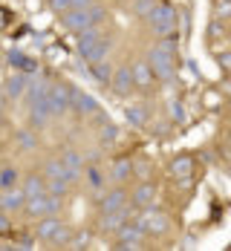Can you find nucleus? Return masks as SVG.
<instances>
[{"instance_id": "obj_1", "label": "nucleus", "mask_w": 231, "mask_h": 251, "mask_svg": "<svg viewBox=\"0 0 231 251\" xmlns=\"http://www.w3.org/2000/svg\"><path fill=\"white\" fill-rule=\"evenodd\" d=\"M78 52H81V58L84 61H102L104 55L110 52V38L102 35V32H96V29H84L81 32V38H78Z\"/></svg>"}, {"instance_id": "obj_2", "label": "nucleus", "mask_w": 231, "mask_h": 251, "mask_svg": "<svg viewBox=\"0 0 231 251\" xmlns=\"http://www.w3.org/2000/svg\"><path fill=\"white\" fill-rule=\"evenodd\" d=\"M151 67H154L156 78H162V81H171L174 78V44H159V47H154V52H151Z\"/></svg>"}, {"instance_id": "obj_3", "label": "nucleus", "mask_w": 231, "mask_h": 251, "mask_svg": "<svg viewBox=\"0 0 231 251\" xmlns=\"http://www.w3.org/2000/svg\"><path fill=\"white\" fill-rule=\"evenodd\" d=\"M148 24L154 29L156 35H171L174 29H177V15H174V9L171 6H159L156 3L154 9H151V15H148Z\"/></svg>"}, {"instance_id": "obj_4", "label": "nucleus", "mask_w": 231, "mask_h": 251, "mask_svg": "<svg viewBox=\"0 0 231 251\" xmlns=\"http://www.w3.org/2000/svg\"><path fill=\"white\" fill-rule=\"evenodd\" d=\"M76 101V90H70L67 84H52L50 87V110L52 116H64Z\"/></svg>"}, {"instance_id": "obj_5", "label": "nucleus", "mask_w": 231, "mask_h": 251, "mask_svg": "<svg viewBox=\"0 0 231 251\" xmlns=\"http://www.w3.org/2000/svg\"><path fill=\"white\" fill-rule=\"evenodd\" d=\"M136 226L142 228V231H148V234H154V237H162V234L171 228V223H168L165 214H159V211H154V208H148L145 214L136 217Z\"/></svg>"}, {"instance_id": "obj_6", "label": "nucleus", "mask_w": 231, "mask_h": 251, "mask_svg": "<svg viewBox=\"0 0 231 251\" xmlns=\"http://www.w3.org/2000/svg\"><path fill=\"white\" fill-rule=\"evenodd\" d=\"M58 205H61V200L55 194H38V197H29L26 200V211L32 217H50V214L58 211Z\"/></svg>"}, {"instance_id": "obj_7", "label": "nucleus", "mask_w": 231, "mask_h": 251, "mask_svg": "<svg viewBox=\"0 0 231 251\" xmlns=\"http://www.w3.org/2000/svg\"><path fill=\"white\" fill-rule=\"evenodd\" d=\"M61 24L67 29H73V32H84V29L93 26V15H90V9H70V12H64Z\"/></svg>"}, {"instance_id": "obj_8", "label": "nucleus", "mask_w": 231, "mask_h": 251, "mask_svg": "<svg viewBox=\"0 0 231 251\" xmlns=\"http://www.w3.org/2000/svg\"><path fill=\"white\" fill-rule=\"evenodd\" d=\"M110 87H113V93L116 96H130L133 93V87H136V81H133V70L130 67H119L116 73H113V81H110Z\"/></svg>"}, {"instance_id": "obj_9", "label": "nucleus", "mask_w": 231, "mask_h": 251, "mask_svg": "<svg viewBox=\"0 0 231 251\" xmlns=\"http://www.w3.org/2000/svg\"><path fill=\"white\" fill-rule=\"evenodd\" d=\"M130 70H133V81H136L139 90H151L154 87L156 73H154V67H151V61H133Z\"/></svg>"}, {"instance_id": "obj_10", "label": "nucleus", "mask_w": 231, "mask_h": 251, "mask_svg": "<svg viewBox=\"0 0 231 251\" xmlns=\"http://www.w3.org/2000/svg\"><path fill=\"white\" fill-rule=\"evenodd\" d=\"M61 228H64V223H61L55 214H50V217H41L35 234H38V240H50V243H55V237L61 234Z\"/></svg>"}, {"instance_id": "obj_11", "label": "nucleus", "mask_w": 231, "mask_h": 251, "mask_svg": "<svg viewBox=\"0 0 231 251\" xmlns=\"http://www.w3.org/2000/svg\"><path fill=\"white\" fill-rule=\"evenodd\" d=\"M26 200H29L26 191L15 185V188H6V191H3V197H0V208H3V211H18V208H24Z\"/></svg>"}, {"instance_id": "obj_12", "label": "nucleus", "mask_w": 231, "mask_h": 251, "mask_svg": "<svg viewBox=\"0 0 231 251\" xmlns=\"http://www.w3.org/2000/svg\"><path fill=\"white\" fill-rule=\"evenodd\" d=\"M171 174L177 176L180 185H188V182H191V174H194V159H191V156H177V159L171 162Z\"/></svg>"}, {"instance_id": "obj_13", "label": "nucleus", "mask_w": 231, "mask_h": 251, "mask_svg": "<svg viewBox=\"0 0 231 251\" xmlns=\"http://www.w3.org/2000/svg\"><path fill=\"white\" fill-rule=\"evenodd\" d=\"M61 162H64V168H67V179H70V182H76L78 176L84 174V159H81V153L64 151L61 153Z\"/></svg>"}, {"instance_id": "obj_14", "label": "nucleus", "mask_w": 231, "mask_h": 251, "mask_svg": "<svg viewBox=\"0 0 231 251\" xmlns=\"http://www.w3.org/2000/svg\"><path fill=\"white\" fill-rule=\"evenodd\" d=\"M154 202H156V185L142 182V185L133 191V205H136V208H154Z\"/></svg>"}, {"instance_id": "obj_15", "label": "nucleus", "mask_w": 231, "mask_h": 251, "mask_svg": "<svg viewBox=\"0 0 231 251\" xmlns=\"http://www.w3.org/2000/svg\"><path fill=\"white\" fill-rule=\"evenodd\" d=\"M128 205V194L122 191V188H116V191H110L107 197L102 200V214H113V211H122Z\"/></svg>"}, {"instance_id": "obj_16", "label": "nucleus", "mask_w": 231, "mask_h": 251, "mask_svg": "<svg viewBox=\"0 0 231 251\" xmlns=\"http://www.w3.org/2000/svg\"><path fill=\"white\" fill-rule=\"evenodd\" d=\"M76 110L84 113V116H93L99 110V101L93 99V96H87V93H76Z\"/></svg>"}, {"instance_id": "obj_17", "label": "nucleus", "mask_w": 231, "mask_h": 251, "mask_svg": "<svg viewBox=\"0 0 231 251\" xmlns=\"http://www.w3.org/2000/svg\"><path fill=\"white\" fill-rule=\"evenodd\" d=\"M24 191H26V197H38V194H47V182H44V176L32 174V176H29V179L24 182Z\"/></svg>"}, {"instance_id": "obj_18", "label": "nucleus", "mask_w": 231, "mask_h": 251, "mask_svg": "<svg viewBox=\"0 0 231 251\" xmlns=\"http://www.w3.org/2000/svg\"><path fill=\"white\" fill-rule=\"evenodd\" d=\"M47 93H50V87H47V81H32L29 87H26V96L32 104H38V101L47 99Z\"/></svg>"}, {"instance_id": "obj_19", "label": "nucleus", "mask_w": 231, "mask_h": 251, "mask_svg": "<svg viewBox=\"0 0 231 251\" xmlns=\"http://www.w3.org/2000/svg\"><path fill=\"white\" fill-rule=\"evenodd\" d=\"M90 73L99 78L102 84H110V81H113V70H110V64H104V61H93V64H90Z\"/></svg>"}, {"instance_id": "obj_20", "label": "nucleus", "mask_w": 231, "mask_h": 251, "mask_svg": "<svg viewBox=\"0 0 231 251\" xmlns=\"http://www.w3.org/2000/svg\"><path fill=\"white\" fill-rule=\"evenodd\" d=\"M26 87H29V84H26V75H12L9 84H6V93H9L12 99H18V96L26 93Z\"/></svg>"}, {"instance_id": "obj_21", "label": "nucleus", "mask_w": 231, "mask_h": 251, "mask_svg": "<svg viewBox=\"0 0 231 251\" xmlns=\"http://www.w3.org/2000/svg\"><path fill=\"white\" fill-rule=\"evenodd\" d=\"M133 176V162L128 159H119V162H113V179H119V182H125Z\"/></svg>"}, {"instance_id": "obj_22", "label": "nucleus", "mask_w": 231, "mask_h": 251, "mask_svg": "<svg viewBox=\"0 0 231 251\" xmlns=\"http://www.w3.org/2000/svg\"><path fill=\"white\" fill-rule=\"evenodd\" d=\"M15 185H18V171H15V168H3V171H0V191L15 188Z\"/></svg>"}, {"instance_id": "obj_23", "label": "nucleus", "mask_w": 231, "mask_h": 251, "mask_svg": "<svg viewBox=\"0 0 231 251\" xmlns=\"http://www.w3.org/2000/svg\"><path fill=\"white\" fill-rule=\"evenodd\" d=\"M128 122L142 127L145 122H148V110H145V107H128Z\"/></svg>"}, {"instance_id": "obj_24", "label": "nucleus", "mask_w": 231, "mask_h": 251, "mask_svg": "<svg viewBox=\"0 0 231 251\" xmlns=\"http://www.w3.org/2000/svg\"><path fill=\"white\" fill-rule=\"evenodd\" d=\"M70 185L73 182H67V179H47V188H50V194H55V197H64Z\"/></svg>"}, {"instance_id": "obj_25", "label": "nucleus", "mask_w": 231, "mask_h": 251, "mask_svg": "<svg viewBox=\"0 0 231 251\" xmlns=\"http://www.w3.org/2000/svg\"><path fill=\"white\" fill-rule=\"evenodd\" d=\"M9 61H12V67H18V70H32V61L26 58L24 52H9Z\"/></svg>"}, {"instance_id": "obj_26", "label": "nucleus", "mask_w": 231, "mask_h": 251, "mask_svg": "<svg viewBox=\"0 0 231 251\" xmlns=\"http://www.w3.org/2000/svg\"><path fill=\"white\" fill-rule=\"evenodd\" d=\"M214 15L220 21H229L231 18V0H214Z\"/></svg>"}, {"instance_id": "obj_27", "label": "nucleus", "mask_w": 231, "mask_h": 251, "mask_svg": "<svg viewBox=\"0 0 231 251\" xmlns=\"http://www.w3.org/2000/svg\"><path fill=\"white\" fill-rule=\"evenodd\" d=\"M15 142H18V145H24L26 151H32V148H35V136H32L29 130H18V133H15Z\"/></svg>"}, {"instance_id": "obj_28", "label": "nucleus", "mask_w": 231, "mask_h": 251, "mask_svg": "<svg viewBox=\"0 0 231 251\" xmlns=\"http://www.w3.org/2000/svg\"><path fill=\"white\" fill-rule=\"evenodd\" d=\"M84 174H87V185H90V188H102L104 176H102V171H99V168H87Z\"/></svg>"}, {"instance_id": "obj_29", "label": "nucleus", "mask_w": 231, "mask_h": 251, "mask_svg": "<svg viewBox=\"0 0 231 251\" xmlns=\"http://www.w3.org/2000/svg\"><path fill=\"white\" fill-rule=\"evenodd\" d=\"M116 139H119V127H116V125H104L102 142H104V145H113Z\"/></svg>"}, {"instance_id": "obj_30", "label": "nucleus", "mask_w": 231, "mask_h": 251, "mask_svg": "<svg viewBox=\"0 0 231 251\" xmlns=\"http://www.w3.org/2000/svg\"><path fill=\"white\" fill-rule=\"evenodd\" d=\"M47 119H50V113H47V110L32 107V125H35V127H44V125H47Z\"/></svg>"}, {"instance_id": "obj_31", "label": "nucleus", "mask_w": 231, "mask_h": 251, "mask_svg": "<svg viewBox=\"0 0 231 251\" xmlns=\"http://www.w3.org/2000/svg\"><path fill=\"white\" fill-rule=\"evenodd\" d=\"M156 6V0H136V15H151V9Z\"/></svg>"}, {"instance_id": "obj_32", "label": "nucleus", "mask_w": 231, "mask_h": 251, "mask_svg": "<svg viewBox=\"0 0 231 251\" xmlns=\"http://www.w3.org/2000/svg\"><path fill=\"white\" fill-rule=\"evenodd\" d=\"M50 6L55 12H70L73 9V0H50Z\"/></svg>"}, {"instance_id": "obj_33", "label": "nucleus", "mask_w": 231, "mask_h": 251, "mask_svg": "<svg viewBox=\"0 0 231 251\" xmlns=\"http://www.w3.org/2000/svg\"><path fill=\"white\" fill-rule=\"evenodd\" d=\"M133 174L148 176V174H151V165H148V162H142V165H133Z\"/></svg>"}, {"instance_id": "obj_34", "label": "nucleus", "mask_w": 231, "mask_h": 251, "mask_svg": "<svg viewBox=\"0 0 231 251\" xmlns=\"http://www.w3.org/2000/svg\"><path fill=\"white\" fill-rule=\"evenodd\" d=\"M171 116H174L177 122H182V104H174V110H171Z\"/></svg>"}, {"instance_id": "obj_35", "label": "nucleus", "mask_w": 231, "mask_h": 251, "mask_svg": "<svg viewBox=\"0 0 231 251\" xmlns=\"http://www.w3.org/2000/svg\"><path fill=\"white\" fill-rule=\"evenodd\" d=\"M9 231V220H6V214H0V234H6Z\"/></svg>"}, {"instance_id": "obj_36", "label": "nucleus", "mask_w": 231, "mask_h": 251, "mask_svg": "<svg viewBox=\"0 0 231 251\" xmlns=\"http://www.w3.org/2000/svg\"><path fill=\"white\" fill-rule=\"evenodd\" d=\"M217 101H220L217 93H205V104H217Z\"/></svg>"}, {"instance_id": "obj_37", "label": "nucleus", "mask_w": 231, "mask_h": 251, "mask_svg": "<svg viewBox=\"0 0 231 251\" xmlns=\"http://www.w3.org/2000/svg\"><path fill=\"white\" fill-rule=\"evenodd\" d=\"M223 67H231V55H223Z\"/></svg>"}]
</instances>
